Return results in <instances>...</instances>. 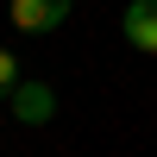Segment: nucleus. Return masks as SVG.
Here are the masks:
<instances>
[{
  "instance_id": "nucleus-3",
  "label": "nucleus",
  "mask_w": 157,
  "mask_h": 157,
  "mask_svg": "<svg viewBox=\"0 0 157 157\" xmlns=\"http://www.w3.org/2000/svg\"><path fill=\"white\" fill-rule=\"evenodd\" d=\"M13 113H19L25 126H44L50 113H57V94H50L44 82H19L13 88Z\"/></svg>"
},
{
  "instance_id": "nucleus-1",
  "label": "nucleus",
  "mask_w": 157,
  "mask_h": 157,
  "mask_svg": "<svg viewBox=\"0 0 157 157\" xmlns=\"http://www.w3.org/2000/svg\"><path fill=\"white\" fill-rule=\"evenodd\" d=\"M69 6L75 0H6V19H13V32L44 38V32H57V25L69 19Z\"/></svg>"
},
{
  "instance_id": "nucleus-4",
  "label": "nucleus",
  "mask_w": 157,
  "mask_h": 157,
  "mask_svg": "<svg viewBox=\"0 0 157 157\" xmlns=\"http://www.w3.org/2000/svg\"><path fill=\"white\" fill-rule=\"evenodd\" d=\"M19 82H25V69H19V57H13V50H0V94H13Z\"/></svg>"
},
{
  "instance_id": "nucleus-2",
  "label": "nucleus",
  "mask_w": 157,
  "mask_h": 157,
  "mask_svg": "<svg viewBox=\"0 0 157 157\" xmlns=\"http://www.w3.org/2000/svg\"><path fill=\"white\" fill-rule=\"evenodd\" d=\"M120 25H126V44H132V50L157 57V0H132Z\"/></svg>"
}]
</instances>
